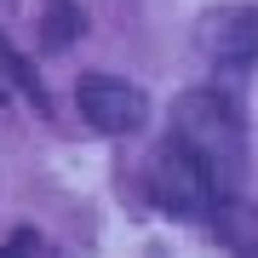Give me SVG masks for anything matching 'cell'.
Listing matches in <instances>:
<instances>
[{
  "mask_svg": "<svg viewBox=\"0 0 258 258\" xmlns=\"http://www.w3.org/2000/svg\"><path fill=\"white\" fill-rule=\"evenodd\" d=\"M172 132L207 166L218 201H230L241 189V178H247V120H241V103L224 86H189L172 109Z\"/></svg>",
  "mask_w": 258,
  "mask_h": 258,
  "instance_id": "obj_1",
  "label": "cell"
},
{
  "mask_svg": "<svg viewBox=\"0 0 258 258\" xmlns=\"http://www.w3.org/2000/svg\"><path fill=\"white\" fill-rule=\"evenodd\" d=\"M149 195H155V207H166L172 218H207L212 201H218L207 166L189 155V144L178 138V132L149 155Z\"/></svg>",
  "mask_w": 258,
  "mask_h": 258,
  "instance_id": "obj_2",
  "label": "cell"
},
{
  "mask_svg": "<svg viewBox=\"0 0 258 258\" xmlns=\"http://www.w3.org/2000/svg\"><path fill=\"white\" fill-rule=\"evenodd\" d=\"M0 69L12 75V86H23V92H29V98L40 103V75H35V63H29V57H23L18 46H12L6 35H0Z\"/></svg>",
  "mask_w": 258,
  "mask_h": 258,
  "instance_id": "obj_6",
  "label": "cell"
},
{
  "mask_svg": "<svg viewBox=\"0 0 258 258\" xmlns=\"http://www.w3.org/2000/svg\"><path fill=\"white\" fill-rule=\"evenodd\" d=\"M195 52L218 69L247 75L258 63V6H212L195 18Z\"/></svg>",
  "mask_w": 258,
  "mask_h": 258,
  "instance_id": "obj_3",
  "label": "cell"
},
{
  "mask_svg": "<svg viewBox=\"0 0 258 258\" xmlns=\"http://www.w3.org/2000/svg\"><path fill=\"white\" fill-rule=\"evenodd\" d=\"M0 258H46V241H40L35 230H18L6 247H0Z\"/></svg>",
  "mask_w": 258,
  "mask_h": 258,
  "instance_id": "obj_7",
  "label": "cell"
},
{
  "mask_svg": "<svg viewBox=\"0 0 258 258\" xmlns=\"http://www.w3.org/2000/svg\"><path fill=\"white\" fill-rule=\"evenodd\" d=\"M75 103H81V115L92 120L98 132H109V138H126V132H138L149 120V98L132 81H120V75H81V81H75Z\"/></svg>",
  "mask_w": 258,
  "mask_h": 258,
  "instance_id": "obj_4",
  "label": "cell"
},
{
  "mask_svg": "<svg viewBox=\"0 0 258 258\" xmlns=\"http://www.w3.org/2000/svg\"><path fill=\"white\" fill-rule=\"evenodd\" d=\"M75 35H81V6H75V0H46V29H40V46H46V52H63Z\"/></svg>",
  "mask_w": 258,
  "mask_h": 258,
  "instance_id": "obj_5",
  "label": "cell"
}]
</instances>
